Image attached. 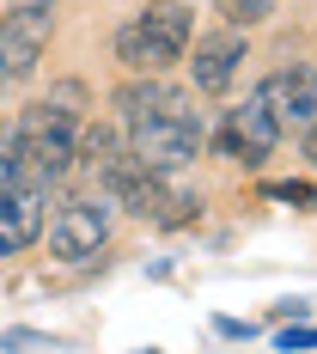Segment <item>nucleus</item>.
Returning <instances> with one entry per match:
<instances>
[{
	"label": "nucleus",
	"instance_id": "obj_1",
	"mask_svg": "<svg viewBox=\"0 0 317 354\" xmlns=\"http://www.w3.org/2000/svg\"><path fill=\"white\" fill-rule=\"evenodd\" d=\"M73 165H79V129H73V116L55 104V98H49V104H31L12 122V171H19V183L49 189V183H61Z\"/></svg>",
	"mask_w": 317,
	"mask_h": 354
},
{
	"label": "nucleus",
	"instance_id": "obj_2",
	"mask_svg": "<svg viewBox=\"0 0 317 354\" xmlns=\"http://www.w3.org/2000/svg\"><path fill=\"white\" fill-rule=\"evenodd\" d=\"M189 37H195V12L183 0H153L116 31V62L128 73H165L189 55Z\"/></svg>",
	"mask_w": 317,
	"mask_h": 354
},
{
	"label": "nucleus",
	"instance_id": "obj_3",
	"mask_svg": "<svg viewBox=\"0 0 317 354\" xmlns=\"http://www.w3.org/2000/svg\"><path fill=\"white\" fill-rule=\"evenodd\" d=\"M202 147H208L202 116H146V122H128V153L159 177H177L183 165H195Z\"/></svg>",
	"mask_w": 317,
	"mask_h": 354
},
{
	"label": "nucleus",
	"instance_id": "obj_4",
	"mask_svg": "<svg viewBox=\"0 0 317 354\" xmlns=\"http://www.w3.org/2000/svg\"><path fill=\"white\" fill-rule=\"evenodd\" d=\"M104 245H110V202L73 196V202L55 208V220H49V250L61 263H86V257H98Z\"/></svg>",
	"mask_w": 317,
	"mask_h": 354
},
{
	"label": "nucleus",
	"instance_id": "obj_5",
	"mask_svg": "<svg viewBox=\"0 0 317 354\" xmlns=\"http://www.w3.org/2000/svg\"><path fill=\"white\" fill-rule=\"evenodd\" d=\"M213 147H220V159H238V165H250V171H256V165L281 147V122H275V116H269V104L250 92L238 110H226V116H220Z\"/></svg>",
	"mask_w": 317,
	"mask_h": 354
},
{
	"label": "nucleus",
	"instance_id": "obj_6",
	"mask_svg": "<svg viewBox=\"0 0 317 354\" xmlns=\"http://www.w3.org/2000/svg\"><path fill=\"white\" fill-rule=\"evenodd\" d=\"M256 98L269 104V116H275L281 129H311L317 122V68L311 62L275 68L262 86H256Z\"/></svg>",
	"mask_w": 317,
	"mask_h": 354
},
{
	"label": "nucleus",
	"instance_id": "obj_7",
	"mask_svg": "<svg viewBox=\"0 0 317 354\" xmlns=\"http://www.w3.org/2000/svg\"><path fill=\"white\" fill-rule=\"evenodd\" d=\"M250 62L244 49V31H208L195 37V62H189V80H195V92H208V98H220V92H232V80H238V68Z\"/></svg>",
	"mask_w": 317,
	"mask_h": 354
},
{
	"label": "nucleus",
	"instance_id": "obj_8",
	"mask_svg": "<svg viewBox=\"0 0 317 354\" xmlns=\"http://www.w3.org/2000/svg\"><path fill=\"white\" fill-rule=\"evenodd\" d=\"M116 116H122V129L146 122V116H195V92H177L159 73H135L116 86Z\"/></svg>",
	"mask_w": 317,
	"mask_h": 354
},
{
	"label": "nucleus",
	"instance_id": "obj_9",
	"mask_svg": "<svg viewBox=\"0 0 317 354\" xmlns=\"http://www.w3.org/2000/svg\"><path fill=\"white\" fill-rule=\"evenodd\" d=\"M37 239H43V189L37 183L0 189V257H19Z\"/></svg>",
	"mask_w": 317,
	"mask_h": 354
},
{
	"label": "nucleus",
	"instance_id": "obj_10",
	"mask_svg": "<svg viewBox=\"0 0 317 354\" xmlns=\"http://www.w3.org/2000/svg\"><path fill=\"white\" fill-rule=\"evenodd\" d=\"M0 31H12L19 43L43 49V43L55 37V0H6V12H0Z\"/></svg>",
	"mask_w": 317,
	"mask_h": 354
},
{
	"label": "nucleus",
	"instance_id": "obj_11",
	"mask_svg": "<svg viewBox=\"0 0 317 354\" xmlns=\"http://www.w3.org/2000/svg\"><path fill=\"white\" fill-rule=\"evenodd\" d=\"M128 153V135H116V129H79V165H92V171H104V165H116Z\"/></svg>",
	"mask_w": 317,
	"mask_h": 354
},
{
	"label": "nucleus",
	"instance_id": "obj_12",
	"mask_svg": "<svg viewBox=\"0 0 317 354\" xmlns=\"http://www.w3.org/2000/svg\"><path fill=\"white\" fill-rule=\"evenodd\" d=\"M275 12V0H220V19L232 25V31H250V25H262Z\"/></svg>",
	"mask_w": 317,
	"mask_h": 354
},
{
	"label": "nucleus",
	"instance_id": "obj_13",
	"mask_svg": "<svg viewBox=\"0 0 317 354\" xmlns=\"http://www.w3.org/2000/svg\"><path fill=\"white\" fill-rule=\"evenodd\" d=\"M275 342H281V354H311L317 348V324H287Z\"/></svg>",
	"mask_w": 317,
	"mask_h": 354
},
{
	"label": "nucleus",
	"instance_id": "obj_14",
	"mask_svg": "<svg viewBox=\"0 0 317 354\" xmlns=\"http://www.w3.org/2000/svg\"><path fill=\"white\" fill-rule=\"evenodd\" d=\"M269 196H275V202H317L311 183H269Z\"/></svg>",
	"mask_w": 317,
	"mask_h": 354
},
{
	"label": "nucleus",
	"instance_id": "obj_15",
	"mask_svg": "<svg viewBox=\"0 0 317 354\" xmlns=\"http://www.w3.org/2000/svg\"><path fill=\"white\" fill-rule=\"evenodd\" d=\"M19 171H12V135H0V189H12Z\"/></svg>",
	"mask_w": 317,
	"mask_h": 354
},
{
	"label": "nucleus",
	"instance_id": "obj_16",
	"mask_svg": "<svg viewBox=\"0 0 317 354\" xmlns=\"http://www.w3.org/2000/svg\"><path fill=\"white\" fill-rule=\"evenodd\" d=\"M305 153H311V165H317V122L305 129Z\"/></svg>",
	"mask_w": 317,
	"mask_h": 354
},
{
	"label": "nucleus",
	"instance_id": "obj_17",
	"mask_svg": "<svg viewBox=\"0 0 317 354\" xmlns=\"http://www.w3.org/2000/svg\"><path fill=\"white\" fill-rule=\"evenodd\" d=\"M146 354H153V348H146Z\"/></svg>",
	"mask_w": 317,
	"mask_h": 354
}]
</instances>
